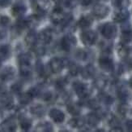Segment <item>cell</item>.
<instances>
[{"label": "cell", "mask_w": 132, "mask_h": 132, "mask_svg": "<svg viewBox=\"0 0 132 132\" xmlns=\"http://www.w3.org/2000/svg\"><path fill=\"white\" fill-rule=\"evenodd\" d=\"M11 55V47L9 45L0 46V60H6Z\"/></svg>", "instance_id": "31"}, {"label": "cell", "mask_w": 132, "mask_h": 132, "mask_svg": "<svg viewBox=\"0 0 132 132\" xmlns=\"http://www.w3.org/2000/svg\"><path fill=\"white\" fill-rule=\"evenodd\" d=\"M86 123V120L84 117L76 116V117L71 118L69 121V125L72 128H82Z\"/></svg>", "instance_id": "22"}, {"label": "cell", "mask_w": 132, "mask_h": 132, "mask_svg": "<svg viewBox=\"0 0 132 132\" xmlns=\"http://www.w3.org/2000/svg\"><path fill=\"white\" fill-rule=\"evenodd\" d=\"M80 39L85 46L90 47L96 43L97 40V34L93 30H86L81 33Z\"/></svg>", "instance_id": "6"}, {"label": "cell", "mask_w": 132, "mask_h": 132, "mask_svg": "<svg viewBox=\"0 0 132 132\" xmlns=\"http://www.w3.org/2000/svg\"><path fill=\"white\" fill-rule=\"evenodd\" d=\"M33 49H34V52H35L39 56H42L45 53V49L43 47V45H42V46L36 45V46H34V47H33Z\"/></svg>", "instance_id": "43"}, {"label": "cell", "mask_w": 132, "mask_h": 132, "mask_svg": "<svg viewBox=\"0 0 132 132\" xmlns=\"http://www.w3.org/2000/svg\"><path fill=\"white\" fill-rule=\"evenodd\" d=\"M7 37V31L4 29H0V40L4 39Z\"/></svg>", "instance_id": "50"}, {"label": "cell", "mask_w": 132, "mask_h": 132, "mask_svg": "<svg viewBox=\"0 0 132 132\" xmlns=\"http://www.w3.org/2000/svg\"><path fill=\"white\" fill-rule=\"evenodd\" d=\"M130 3V0H113V5L118 9L127 8Z\"/></svg>", "instance_id": "37"}, {"label": "cell", "mask_w": 132, "mask_h": 132, "mask_svg": "<svg viewBox=\"0 0 132 132\" xmlns=\"http://www.w3.org/2000/svg\"><path fill=\"white\" fill-rule=\"evenodd\" d=\"M20 73L22 77L28 78L32 74V66L31 65H20Z\"/></svg>", "instance_id": "33"}, {"label": "cell", "mask_w": 132, "mask_h": 132, "mask_svg": "<svg viewBox=\"0 0 132 132\" xmlns=\"http://www.w3.org/2000/svg\"><path fill=\"white\" fill-rule=\"evenodd\" d=\"M4 82L1 81L0 82V95H2L5 93H7V87L3 83Z\"/></svg>", "instance_id": "49"}, {"label": "cell", "mask_w": 132, "mask_h": 132, "mask_svg": "<svg viewBox=\"0 0 132 132\" xmlns=\"http://www.w3.org/2000/svg\"><path fill=\"white\" fill-rule=\"evenodd\" d=\"M99 65L102 70L105 72H112L114 70V64L110 51H103L99 59Z\"/></svg>", "instance_id": "2"}, {"label": "cell", "mask_w": 132, "mask_h": 132, "mask_svg": "<svg viewBox=\"0 0 132 132\" xmlns=\"http://www.w3.org/2000/svg\"><path fill=\"white\" fill-rule=\"evenodd\" d=\"M52 93L50 92V91H46V92H44L42 95V99L44 100L45 101H50L52 99Z\"/></svg>", "instance_id": "46"}, {"label": "cell", "mask_w": 132, "mask_h": 132, "mask_svg": "<svg viewBox=\"0 0 132 132\" xmlns=\"http://www.w3.org/2000/svg\"><path fill=\"white\" fill-rule=\"evenodd\" d=\"M86 122H87L91 127H96L99 124L101 116L98 113H88L86 117Z\"/></svg>", "instance_id": "21"}, {"label": "cell", "mask_w": 132, "mask_h": 132, "mask_svg": "<svg viewBox=\"0 0 132 132\" xmlns=\"http://www.w3.org/2000/svg\"><path fill=\"white\" fill-rule=\"evenodd\" d=\"M129 16H130V13L127 10V8H122V9H118L113 13V20L118 23H123L129 19Z\"/></svg>", "instance_id": "13"}, {"label": "cell", "mask_w": 132, "mask_h": 132, "mask_svg": "<svg viewBox=\"0 0 132 132\" xmlns=\"http://www.w3.org/2000/svg\"><path fill=\"white\" fill-rule=\"evenodd\" d=\"M80 73L84 79L93 78L96 75V68L93 65H88L80 70Z\"/></svg>", "instance_id": "18"}, {"label": "cell", "mask_w": 132, "mask_h": 132, "mask_svg": "<svg viewBox=\"0 0 132 132\" xmlns=\"http://www.w3.org/2000/svg\"><path fill=\"white\" fill-rule=\"evenodd\" d=\"M107 78L103 76V75H100L98 77H96L94 80V87L99 90H102L104 89L106 85H107Z\"/></svg>", "instance_id": "29"}, {"label": "cell", "mask_w": 132, "mask_h": 132, "mask_svg": "<svg viewBox=\"0 0 132 132\" xmlns=\"http://www.w3.org/2000/svg\"><path fill=\"white\" fill-rule=\"evenodd\" d=\"M50 19L55 25L67 26L72 20V15L64 12L61 7H56L50 14Z\"/></svg>", "instance_id": "1"}, {"label": "cell", "mask_w": 132, "mask_h": 132, "mask_svg": "<svg viewBox=\"0 0 132 132\" xmlns=\"http://www.w3.org/2000/svg\"><path fill=\"white\" fill-rule=\"evenodd\" d=\"M12 3V0H0V7L7 8Z\"/></svg>", "instance_id": "48"}, {"label": "cell", "mask_w": 132, "mask_h": 132, "mask_svg": "<svg viewBox=\"0 0 132 132\" xmlns=\"http://www.w3.org/2000/svg\"><path fill=\"white\" fill-rule=\"evenodd\" d=\"M118 53L122 59H127L130 54V48L127 47V43H120L118 46Z\"/></svg>", "instance_id": "25"}, {"label": "cell", "mask_w": 132, "mask_h": 132, "mask_svg": "<svg viewBox=\"0 0 132 132\" xmlns=\"http://www.w3.org/2000/svg\"><path fill=\"white\" fill-rule=\"evenodd\" d=\"M37 41H38V34H37L35 30H31L27 33V35L25 37V43L27 46L30 47H33L34 46L37 45Z\"/></svg>", "instance_id": "19"}, {"label": "cell", "mask_w": 132, "mask_h": 132, "mask_svg": "<svg viewBox=\"0 0 132 132\" xmlns=\"http://www.w3.org/2000/svg\"><path fill=\"white\" fill-rule=\"evenodd\" d=\"M117 27L110 22H107L101 26V33L102 36L107 39H112L117 35Z\"/></svg>", "instance_id": "4"}, {"label": "cell", "mask_w": 132, "mask_h": 132, "mask_svg": "<svg viewBox=\"0 0 132 132\" xmlns=\"http://www.w3.org/2000/svg\"><path fill=\"white\" fill-rule=\"evenodd\" d=\"M32 57L28 53H23L18 56L19 65H31Z\"/></svg>", "instance_id": "35"}, {"label": "cell", "mask_w": 132, "mask_h": 132, "mask_svg": "<svg viewBox=\"0 0 132 132\" xmlns=\"http://www.w3.org/2000/svg\"><path fill=\"white\" fill-rule=\"evenodd\" d=\"M67 111L73 116H79L81 113V106L79 103L69 102L67 105Z\"/></svg>", "instance_id": "23"}, {"label": "cell", "mask_w": 132, "mask_h": 132, "mask_svg": "<svg viewBox=\"0 0 132 132\" xmlns=\"http://www.w3.org/2000/svg\"><path fill=\"white\" fill-rule=\"evenodd\" d=\"M126 127H127V130L130 131H132V120H129L126 123Z\"/></svg>", "instance_id": "51"}, {"label": "cell", "mask_w": 132, "mask_h": 132, "mask_svg": "<svg viewBox=\"0 0 132 132\" xmlns=\"http://www.w3.org/2000/svg\"><path fill=\"white\" fill-rule=\"evenodd\" d=\"M76 57L80 60H85L88 58V54L84 49H79L76 52Z\"/></svg>", "instance_id": "40"}, {"label": "cell", "mask_w": 132, "mask_h": 132, "mask_svg": "<svg viewBox=\"0 0 132 132\" xmlns=\"http://www.w3.org/2000/svg\"><path fill=\"white\" fill-rule=\"evenodd\" d=\"M11 22V20L9 19V17L7 16H3L0 17V26L2 27H7L9 25Z\"/></svg>", "instance_id": "44"}, {"label": "cell", "mask_w": 132, "mask_h": 132, "mask_svg": "<svg viewBox=\"0 0 132 132\" xmlns=\"http://www.w3.org/2000/svg\"><path fill=\"white\" fill-rule=\"evenodd\" d=\"M15 70L12 66H5L0 70V80L3 82H9L15 78Z\"/></svg>", "instance_id": "9"}, {"label": "cell", "mask_w": 132, "mask_h": 132, "mask_svg": "<svg viewBox=\"0 0 132 132\" xmlns=\"http://www.w3.org/2000/svg\"><path fill=\"white\" fill-rule=\"evenodd\" d=\"M97 0H80V3H81L82 6L84 7H88V6H90L92 4L95 3Z\"/></svg>", "instance_id": "47"}, {"label": "cell", "mask_w": 132, "mask_h": 132, "mask_svg": "<svg viewBox=\"0 0 132 132\" xmlns=\"http://www.w3.org/2000/svg\"><path fill=\"white\" fill-rule=\"evenodd\" d=\"M53 39V32L50 29H45L38 33V41L42 45L49 44Z\"/></svg>", "instance_id": "12"}, {"label": "cell", "mask_w": 132, "mask_h": 132, "mask_svg": "<svg viewBox=\"0 0 132 132\" xmlns=\"http://www.w3.org/2000/svg\"><path fill=\"white\" fill-rule=\"evenodd\" d=\"M66 65V62L63 59L59 58V57H54L50 60L49 63L50 68L52 73H60Z\"/></svg>", "instance_id": "8"}, {"label": "cell", "mask_w": 132, "mask_h": 132, "mask_svg": "<svg viewBox=\"0 0 132 132\" xmlns=\"http://www.w3.org/2000/svg\"><path fill=\"white\" fill-rule=\"evenodd\" d=\"M19 121H20V126L23 130L28 131L31 129L32 125V120L29 117L25 116L24 114H20L19 117Z\"/></svg>", "instance_id": "20"}, {"label": "cell", "mask_w": 132, "mask_h": 132, "mask_svg": "<svg viewBox=\"0 0 132 132\" xmlns=\"http://www.w3.org/2000/svg\"><path fill=\"white\" fill-rule=\"evenodd\" d=\"M76 45V38L72 34L69 33L65 35L61 40V47L65 51H71Z\"/></svg>", "instance_id": "7"}, {"label": "cell", "mask_w": 132, "mask_h": 132, "mask_svg": "<svg viewBox=\"0 0 132 132\" xmlns=\"http://www.w3.org/2000/svg\"><path fill=\"white\" fill-rule=\"evenodd\" d=\"M33 6L36 11V14L34 16L40 20L49 11L50 8V0H34Z\"/></svg>", "instance_id": "3"}, {"label": "cell", "mask_w": 132, "mask_h": 132, "mask_svg": "<svg viewBox=\"0 0 132 132\" xmlns=\"http://www.w3.org/2000/svg\"><path fill=\"white\" fill-rule=\"evenodd\" d=\"M30 112L32 114L35 115L37 117H43L45 113V108L43 105H35L30 108Z\"/></svg>", "instance_id": "28"}, {"label": "cell", "mask_w": 132, "mask_h": 132, "mask_svg": "<svg viewBox=\"0 0 132 132\" xmlns=\"http://www.w3.org/2000/svg\"><path fill=\"white\" fill-rule=\"evenodd\" d=\"M1 62H2V60H0V68H1V65H2V63H1Z\"/></svg>", "instance_id": "53"}, {"label": "cell", "mask_w": 132, "mask_h": 132, "mask_svg": "<svg viewBox=\"0 0 132 132\" xmlns=\"http://www.w3.org/2000/svg\"><path fill=\"white\" fill-rule=\"evenodd\" d=\"M67 83V80L66 78H59L55 82V87L59 90H62Z\"/></svg>", "instance_id": "41"}, {"label": "cell", "mask_w": 132, "mask_h": 132, "mask_svg": "<svg viewBox=\"0 0 132 132\" xmlns=\"http://www.w3.org/2000/svg\"><path fill=\"white\" fill-rule=\"evenodd\" d=\"M27 8L24 3H23L22 2H16L11 8V12L14 16L16 17H20L23 16L24 14L26 12Z\"/></svg>", "instance_id": "16"}, {"label": "cell", "mask_w": 132, "mask_h": 132, "mask_svg": "<svg viewBox=\"0 0 132 132\" xmlns=\"http://www.w3.org/2000/svg\"><path fill=\"white\" fill-rule=\"evenodd\" d=\"M35 130L38 132H50L53 131V126L49 122H41L36 127Z\"/></svg>", "instance_id": "30"}, {"label": "cell", "mask_w": 132, "mask_h": 132, "mask_svg": "<svg viewBox=\"0 0 132 132\" xmlns=\"http://www.w3.org/2000/svg\"><path fill=\"white\" fill-rule=\"evenodd\" d=\"M0 105L5 109H11L14 107L13 97L7 93L0 95Z\"/></svg>", "instance_id": "15"}, {"label": "cell", "mask_w": 132, "mask_h": 132, "mask_svg": "<svg viewBox=\"0 0 132 132\" xmlns=\"http://www.w3.org/2000/svg\"><path fill=\"white\" fill-rule=\"evenodd\" d=\"M129 86H130V87L132 89V78H130V79L129 80Z\"/></svg>", "instance_id": "52"}, {"label": "cell", "mask_w": 132, "mask_h": 132, "mask_svg": "<svg viewBox=\"0 0 132 132\" xmlns=\"http://www.w3.org/2000/svg\"><path fill=\"white\" fill-rule=\"evenodd\" d=\"M22 88H23V84L19 82H15V84H13L12 86H11V90L14 94L20 95L22 91Z\"/></svg>", "instance_id": "38"}, {"label": "cell", "mask_w": 132, "mask_h": 132, "mask_svg": "<svg viewBox=\"0 0 132 132\" xmlns=\"http://www.w3.org/2000/svg\"><path fill=\"white\" fill-rule=\"evenodd\" d=\"M0 127H1V130L3 131H6V132H13L16 130L17 124H16L15 117L11 116L7 119H5L1 123Z\"/></svg>", "instance_id": "11"}, {"label": "cell", "mask_w": 132, "mask_h": 132, "mask_svg": "<svg viewBox=\"0 0 132 132\" xmlns=\"http://www.w3.org/2000/svg\"><path fill=\"white\" fill-rule=\"evenodd\" d=\"M67 66L69 68V73H70L71 75L72 76H76L77 74L80 72V68L79 67V65L77 64H76L75 62L70 61L67 63Z\"/></svg>", "instance_id": "36"}, {"label": "cell", "mask_w": 132, "mask_h": 132, "mask_svg": "<svg viewBox=\"0 0 132 132\" xmlns=\"http://www.w3.org/2000/svg\"><path fill=\"white\" fill-rule=\"evenodd\" d=\"M87 105L92 108V109H96V110H98L100 108V105H99V100L97 101L96 100H88L87 103Z\"/></svg>", "instance_id": "42"}, {"label": "cell", "mask_w": 132, "mask_h": 132, "mask_svg": "<svg viewBox=\"0 0 132 132\" xmlns=\"http://www.w3.org/2000/svg\"><path fill=\"white\" fill-rule=\"evenodd\" d=\"M117 95L118 99L122 102L127 103L130 100H131V93L129 91V90L125 87V86L122 85L118 87L117 89Z\"/></svg>", "instance_id": "14"}, {"label": "cell", "mask_w": 132, "mask_h": 132, "mask_svg": "<svg viewBox=\"0 0 132 132\" xmlns=\"http://www.w3.org/2000/svg\"><path fill=\"white\" fill-rule=\"evenodd\" d=\"M18 99H19V102L23 105H27L28 104H30L32 102V100L34 99L32 96V95L29 93V91H27V92L24 93H20V95H18Z\"/></svg>", "instance_id": "26"}, {"label": "cell", "mask_w": 132, "mask_h": 132, "mask_svg": "<svg viewBox=\"0 0 132 132\" xmlns=\"http://www.w3.org/2000/svg\"><path fill=\"white\" fill-rule=\"evenodd\" d=\"M122 41L124 43H128L132 42V30L130 29H124L122 32Z\"/></svg>", "instance_id": "34"}, {"label": "cell", "mask_w": 132, "mask_h": 132, "mask_svg": "<svg viewBox=\"0 0 132 132\" xmlns=\"http://www.w3.org/2000/svg\"><path fill=\"white\" fill-rule=\"evenodd\" d=\"M98 100L99 102H101L103 104H105L106 105H110L113 102V98L107 93L101 92L98 95Z\"/></svg>", "instance_id": "32"}, {"label": "cell", "mask_w": 132, "mask_h": 132, "mask_svg": "<svg viewBox=\"0 0 132 132\" xmlns=\"http://www.w3.org/2000/svg\"><path fill=\"white\" fill-rule=\"evenodd\" d=\"M110 8L105 4H96L93 9V15L97 19H104L109 15Z\"/></svg>", "instance_id": "10"}, {"label": "cell", "mask_w": 132, "mask_h": 132, "mask_svg": "<svg viewBox=\"0 0 132 132\" xmlns=\"http://www.w3.org/2000/svg\"><path fill=\"white\" fill-rule=\"evenodd\" d=\"M73 89L76 91V95L79 96L80 99H86L89 96L91 91L88 88V87L86 84L81 82H75L73 83Z\"/></svg>", "instance_id": "5"}, {"label": "cell", "mask_w": 132, "mask_h": 132, "mask_svg": "<svg viewBox=\"0 0 132 132\" xmlns=\"http://www.w3.org/2000/svg\"><path fill=\"white\" fill-rule=\"evenodd\" d=\"M36 71L39 74V76L41 77L45 76V68L41 60H37L36 63Z\"/></svg>", "instance_id": "39"}, {"label": "cell", "mask_w": 132, "mask_h": 132, "mask_svg": "<svg viewBox=\"0 0 132 132\" xmlns=\"http://www.w3.org/2000/svg\"><path fill=\"white\" fill-rule=\"evenodd\" d=\"M93 22V17H91L88 15H86L81 16V18L78 21V25L81 29H87L92 25Z\"/></svg>", "instance_id": "24"}, {"label": "cell", "mask_w": 132, "mask_h": 132, "mask_svg": "<svg viewBox=\"0 0 132 132\" xmlns=\"http://www.w3.org/2000/svg\"><path fill=\"white\" fill-rule=\"evenodd\" d=\"M79 0H64L63 3L67 8H74L76 5Z\"/></svg>", "instance_id": "45"}, {"label": "cell", "mask_w": 132, "mask_h": 132, "mask_svg": "<svg viewBox=\"0 0 132 132\" xmlns=\"http://www.w3.org/2000/svg\"><path fill=\"white\" fill-rule=\"evenodd\" d=\"M49 115L55 123H62L65 120L64 113L58 108H52L50 111Z\"/></svg>", "instance_id": "17"}, {"label": "cell", "mask_w": 132, "mask_h": 132, "mask_svg": "<svg viewBox=\"0 0 132 132\" xmlns=\"http://www.w3.org/2000/svg\"><path fill=\"white\" fill-rule=\"evenodd\" d=\"M118 111L119 114H121L122 116L127 117L128 115H130L131 112H132V109H131V107L129 105H127V103L122 102L121 105H118Z\"/></svg>", "instance_id": "27"}]
</instances>
